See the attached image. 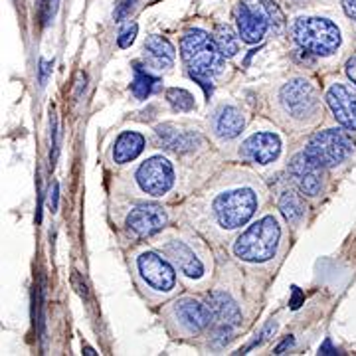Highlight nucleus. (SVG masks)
<instances>
[{"label":"nucleus","mask_w":356,"mask_h":356,"mask_svg":"<svg viewBox=\"0 0 356 356\" xmlns=\"http://www.w3.org/2000/svg\"><path fill=\"white\" fill-rule=\"evenodd\" d=\"M280 222L273 216L261 218L238 238V242L234 245V254L242 261L264 264L275 255L277 245H280Z\"/></svg>","instance_id":"nucleus-1"},{"label":"nucleus","mask_w":356,"mask_h":356,"mask_svg":"<svg viewBox=\"0 0 356 356\" xmlns=\"http://www.w3.org/2000/svg\"><path fill=\"white\" fill-rule=\"evenodd\" d=\"M180 54L191 76L214 77L224 70L222 51L218 50L214 38H210L202 30H188L182 36Z\"/></svg>","instance_id":"nucleus-2"},{"label":"nucleus","mask_w":356,"mask_h":356,"mask_svg":"<svg viewBox=\"0 0 356 356\" xmlns=\"http://www.w3.org/2000/svg\"><path fill=\"white\" fill-rule=\"evenodd\" d=\"M291 32L299 48L313 56H331L341 46V30L327 18H297Z\"/></svg>","instance_id":"nucleus-3"},{"label":"nucleus","mask_w":356,"mask_h":356,"mask_svg":"<svg viewBox=\"0 0 356 356\" xmlns=\"http://www.w3.org/2000/svg\"><path fill=\"white\" fill-rule=\"evenodd\" d=\"M257 210V196L250 188H238V191L220 194L214 202L218 222L224 228H242L248 220L254 216Z\"/></svg>","instance_id":"nucleus-4"},{"label":"nucleus","mask_w":356,"mask_h":356,"mask_svg":"<svg viewBox=\"0 0 356 356\" xmlns=\"http://www.w3.org/2000/svg\"><path fill=\"white\" fill-rule=\"evenodd\" d=\"M305 153L323 168H329L341 165L344 159H348V154L353 153V140L341 129H327L313 135Z\"/></svg>","instance_id":"nucleus-5"},{"label":"nucleus","mask_w":356,"mask_h":356,"mask_svg":"<svg viewBox=\"0 0 356 356\" xmlns=\"http://www.w3.org/2000/svg\"><path fill=\"white\" fill-rule=\"evenodd\" d=\"M140 191L151 196H165L175 184V168L163 156H153L137 170Z\"/></svg>","instance_id":"nucleus-6"},{"label":"nucleus","mask_w":356,"mask_h":356,"mask_svg":"<svg viewBox=\"0 0 356 356\" xmlns=\"http://www.w3.org/2000/svg\"><path fill=\"white\" fill-rule=\"evenodd\" d=\"M281 105L295 119H305L317 109V91L307 79H293L281 89Z\"/></svg>","instance_id":"nucleus-7"},{"label":"nucleus","mask_w":356,"mask_h":356,"mask_svg":"<svg viewBox=\"0 0 356 356\" xmlns=\"http://www.w3.org/2000/svg\"><path fill=\"white\" fill-rule=\"evenodd\" d=\"M137 267H139L143 281L154 291L168 293L175 289L177 273H175L172 266L166 259H163L161 255L153 254V252H145V254L139 255Z\"/></svg>","instance_id":"nucleus-8"},{"label":"nucleus","mask_w":356,"mask_h":356,"mask_svg":"<svg viewBox=\"0 0 356 356\" xmlns=\"http://www.w3.org/2000/svg\"><path fill=\"white\" fill-rule=\"evenodd\" d=\"M317 161H313L307 153L295 154L289 163V172H291L295 184L305 196H317L323 188V175Z\"/></svg>","instance_id":"nucleus-9"},{"label":"nucleus","mask_w":356,"mask_h":356,"mask_svg":"<svg viewBox=\"0 0 356 356\" xmlns=\"http://www.w3.org/2000/svg\"><path fill=\"white\" fill-rule=\"evenodd\" d=\"M327 103L334 119L348 131H356V91L344 83H334L327 91Z\"/></svg>","instance_id":"nucleus-10"},{"label":"nucleus","mask_w":356,"mask_h":356,"mask_svg":"<svg viewBox=\"0 0 356 356\" xmlns=\"http://www.w3.org/2000/svg\"><path fill=\"white\" fill-rule=\"evenodd\" d=\"M281 151V140L273 133H255L242 145V154L248 163L255 165H269L273 163Z\"/></svg>","instance_id":"nucleus-11"},{"label":"nucleus","mask_w":356,"mask_h":356,"mask_svg":"<svg viewBox=\"0 0 356 356\" xmlns=\"http://www.w3.org/2000/svg\"><path fill=\"white\" fill-rule=\"evenodd\" d=\"M166 224L165 210L156 204H145V206H137L131 214L127 216V228L137 234L139 238H147L153 236L159 229H163Z\"/></svg>","instance_id":"nucleus-12"},{"label":"nucleus","mask_w":356,"mask_h":356,"mask_svg":"<svg viewBox=\"0 0 356 356\" xmlns=\"http://www.w3.org/2000/svg\"><path fill=\"white\" fill-rule=\"evenodd\" d=\"M175 317L180 321V325L188 332H202L212 321V311L208 305H202L194 299H180L172 307Z\"/></svg>","instance_id":"nucleus-13"},{"label":"nucleus","mask_w":356,"mask_h":356,"mask_svg":"<svg viewBox=\"0 0 356 356\" xmlns=\"http://www.w3.org/2000/svg\"><path fill=\"white\" fill-rule=\"evenodd\" d=\"M236 24H238V32L243 42L255 44L266 36L269 20L259 13H255L248 2H240L236 6Z\"/></svg>","instance_id":"nucleus-14"},{"label":"nucleus","mask_w":356,"mask_h":356,"mask_svg":"<svg viewBox=\"0 0 356 356\" xmlns=\"http://www.w3.org/2000/svg\"><path fill=\"white\" fill-rule=\"evenodd\" d=\"M206 305L212 311V317H214V321H216L220 327L234 329V327H238L242 323V311H240V307L236 305V301L229 297L228 293H210Z\"/></svg>","instance_id":"nucleus-15"},{"label":"nucleus","mask_w":356,"mask_h":356,"mask_svg":"<svg viewBox=\"0 0 356 356\" xmlns=\"http://www.w3.org/2000/svg\"><path fill=\"white\" fill-rule=\"evenodd\" d=\"M166 252H168L170 257L177 261L178 269H180L186 277H191V280H198V277H202V273H204L202 261L194 255V252H192L186 243L168 242V245H166Z\"/></svg>","instance_id":"nucleus-16"},{"label":"nucleus","mask_w":356,"mask_h":356,"mask_svg":"<svg viewBox=\"0 0 356 356\" xmlns=\"http://www.w3.org/2000/svg\"><path fill=\"white\" fill-rule=\"evenodd\" d=\"M145 149V137L135 131H125L119 135V139L115 140L113 147V161L119 165H125L135 161Z\"/></svg>","instance_id":"nucleus-17"},{"label":"nucleus","mask_w":356,"mask_h":356,"mask_svg":"<svg viewBox=\"0 0 356 356\" xmlns=\"http://www.w3.org/2000/svg\"><path fill=\"white\" fill-rule=\"evenodd\" d=\"M156 135L165 140L172 151H177V153L192 151L200 143V137L196 133H192V131H180L175 125H159L156 127Z\"/></svg>","instance_id":"nucleus-18"},{"label":"nucleus","mask_w":356,"mask_h":356,"mask_svg":"<svg viewBox=\"0 0 356 356\" xmlns=\"http://www.w3.org/2000/svg\"><path fill=\"white\" fill-rule=\"evenodd\" d=\"M145 50L149 54V64L156 70H166L175 60V46L163 36H149L145 42Z\"/></svg>","instance_id":"nucleus-19"},{"label":"nucleus","mask_w":356,"mask_h":356,"mask_svg":"<svg viewBox=\"0 0 356 356\" xmlns=\"http://www.w3.org/2000/svg\"><path fill=\"white\" fill-rule=\"evenodd\" d=\"M243 131V117L236 107H222L216 115V135L220 139H236Z\"/></svg>","instance_id":"nucleus-20"},{"label":"nucleus","mask_w":356,"mask_h":356,"mask_svg":"<svg viewBox=\"0 0 356 356\" xmlns=\"http://www.w3.org/2000/svg\"><path fill=\"white\" fill-rule=\"evenodd\" d=\"M280 210L289 222H299L305 214V202L297 192L285 191L280 196Z\"/></svg>","instance_id":"nucleus-21"},{"label":"nucleus","mask_w":356,"mask_h":356,"mask_svg":"<svg viewBox=\"0 0 356 356\" xmlns=\"http://www.w3.org/2000/svg\"><path fill=\"white\" fill-rule=\"evenodd\" d=\"M133 72H135V79H133V83H131V91H133V95H135L139 102H145V99L153 93L154 86L159 83V79L151 76V74H147L139 64L133 65Z\"/></svg>","instance_id":"nucleus-22"},{"label":"nucleus","mask_w":356,"mask_h":356,"mask_svg":"<svg viewBox=\"0 0 356 356\" xmlns=\"http://www.w3.org/2000/svg\"><path fill=\"white\" fill-rule=\"evenodd\" d=\"M214 42H216L218 50L222 51L224 58H234L240 50V42L238 36L234 34V30L228 24H220L214 32Z\"/></svg>","instance_id":"nucleus-23"},{"label":"nucleus","mask_w":356,"mask_h":356,"mask_svg":"<svg viewBox=\"0 0 356 356\" xmlns=\"http://www.w3.org/2000/svg\"><path fill=\"white\" fill-rule=\"evenodd\" d=\"M245 2L254 8L255 13L266 16L269 24H283V13L273 0H245Z\"/></svg>","instance_id":"nucleus-24"},{"label":"nucleus","mask_w":356,"mask_h":356,"mask_svg":"<svg viewBox=\"0 0 356 356\" xmlns=\"http://www.w3.org/2000/svg\"><path fill=\"white\" fill-rule=\"evenodd\" d=\"M166 102L172 105L175 111H192L194 109V97L184 89H168L166 91Z\"/></svg>","instance_id":"nucleus-25"},{"label":"nucleus","mask_w":356,"mask_h":356,"mask_svg":"<svg viewBox=\"0 0 356 356\" xmlns=\"http://www.w3.org/2000/svg\"><path fill=\"white\" fill-rule=\"evenodd\" d=\"M58 2L60 0H40V18L44 26L54 20V16L58 13Z\"/></svg>","instance_id":"nucleus-26"},{"label":"nucleus","mask_w":356,"mask_h":356,"mask_svg":"<svg viewBox=\"0 0 356 356\" xmlns=\"http://www.w3.org/2000/svg\"><path fill=\"white\" fill-rule=\"evenodd\" d=\"M137 30H139V26L135 24V22H133V24L125 26V28L121 30V34H119V40H117V42H119V46H121V48H129V46L135 42Z\"/></svg>","instance_id":"nucleus-27"},{"label":"nucleus","mask_w":356,"mask_h":356,"mask_svg":"<svg viewBox=\"0 0 356 356\" xmlns=\"http://www.w3.org/2000/svg\"><path fill=\"white\" fill-rule=\"evenodd\" d=\"M51 139H54V143H51V147H54V154H51V168H54V165H56V159H58V153H60V143H58V123H56V115L51 113Z\"/></svg>","instance_id":"nucleus-28"},{"label":"nucleus","mask_w":356,"mask_h":356,"mask_svg":"<svg viewBox=\"0 0 356 356\" xmlns=\"http://www.w3.org/2000/svg\"><path fill=\"white\" fill-rule=\"evenodd\" d=\"M72 285L76 287V291L83 297V299H88L89 297V289H88V283L81 280V275H79V271H74V275H72Z\"/></svg>","instance_id":"nucleus-29"},{"label":"nucleus","mask_w":356,"mask_h":356,"mask_svg":"<svg viewBox=\"0 0 356 356\" xmlns=\"http://www.w3.org/2000/svg\"><path fill=\"white\" fill-rule=\"evenodd\" d=\"M275 329H277V325H275V323H269L266 329L261 331V334H259V339H255L254 343L248 346V350H250V348H254V346H257V344H261V343H264V341H267V339H269V334H273V332H275Z\"/></svg>","instance_id":"nucleus-30"},{"label":"nucleus","mask_w":356,"mask_h":356,"mask_svg":"<svg viewBox=\"0 0 356 356\" xmlns=\"http://www.w3.org/2000/svg\"><path fill=\"white\" fill-rule=\"evenodd\" d=\"M50 72H51V65L48 64L46 60H40V86H46Z\"/></svg>","instance_id":"nucleus-31"},{"label":"nucleus","mask_w":356,"mask_h":356,"mask_svg":"<svg viewBox=\"0 0 356 356\" xmlns=\"http://www.w3.org/2000/svg\"><path fill=\"white\" fill-rule=\"evenodd\" d=\"M137 0H121V6H119V10H117V14H115V18L117 20H121V18H125V14L133 8V4H135Z\"/></svg>","instance_id":"nucleus-32"},{"label":"nucleus","mask_w":356,"mask_h":356,"mask_svg":"<svg viewBox=\"0 0 356 356\" xmlns=\"http://www.w3.org/2000/svg\"><path fill=\"white\" fill-rule=\"evenodd\" d=\"M343 8L346 16L356 22V0H343Z\"/></svg>","instance_id":"nucleus-33"},{"label":"nucleus","mask_w":356,"mask_h":356,"mask_svg":"<svg viewBox=\"0 0 356 356\" xmlns=\"http://www.w3.org/2000/svg\"><path fill=\"white\" fill-rule=\"evenodd\" d=\"M346 76H348V79L356 86V56L353 60L346 62Z\"/></svg>","instance_id":"nucleus-34"},{"label":"nucleus","mask_w":356,"mask_h":356,"mask_svg":"<svg viewBox=\"0 0 356 356\" xmlns=\"http://www.w3.org/2000/svg\"><path fill=\"white\" fill-rule=\"evenodd\" d=\"M303 303V295L299 291V287H293V301H291V307L293 309H299Z\"/></svg>","instance_id":"nucleus-35"},{"label":"nucleus","mask_w":356,"mask_h":356,"mask_svg":"<svg viewBox=\"0 0 356 356\" xmlns=\"http://www.w3.org/2000/svg\"><path fill=\"white\" fill-rule=\"evenodd\" d=\"M318 355H337V348H332L331 341L327 339L325 343L321 344V348H318Z\"/></svg>","instance_id":"nucleus-36"},{"label":"nucleus","mask_w":356,"mask_h":356,"mask_svg":"<svg viewBox=\"0 0 356 356\" xmlns=\"http://www.w3.org/2000/svg\"><path fill=\"white\" fill-rule=\"evenodd\" d=\"M293 344H295V339H293V337H289V339H285V341H283V343H281L280 346L275 348V355H283V353H285L287 348H291Z\"/></svg>","instance_id":"nucleus-37"},{"label":"nucleus","mask_w":356,"mask_h":356,"mask_svg":"<svg viewBox=\"0 0 356 356\" xmlns=\"http://www.w3.org/2000/svg\"><path fill=\"white\" fill-rule=\"evenodd\" d=\"M58 198H60V186L56 184V186H54V192H51V212L58 210Z\"/></svg>","instance_id":"nucleus-38"},{"label":"nucleus","mask_w":356,"mask_h":356,"mask_svg":"<svg viewBox=\"0 0 356 356\" xmlns=\"http://www.w3.org/2000/svg\"><path fill=\"white\" fill-rule=\"evenodd\" d=\"M81 88H86V76H81V74H79V77H77L76 97H79V93H81Z\"/></svg>","instance_id":"nucleus-39"},{"label":"nucleus","mask_w":356,"mask_h":356,"mask_svg":"<svg viewBox=\"0 0 356 356\" xmlns=\"http://www.w3.org/2000/svg\"><path fill=\"white\" fill-rule=\"evenodd\" d=\"M86 355H89V356H95V353H93V350H91V348H86Z\"/></svg>","instance_id":"nucleus-40"}]
</instances>
